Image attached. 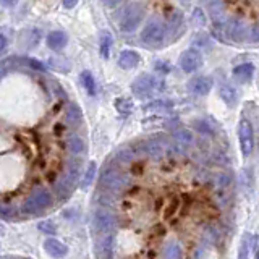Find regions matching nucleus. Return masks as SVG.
Instances as JSON below:
<instances>
[{
    "mask_svg": "<svg viewBox=\"0 0 259 259\" xmlns=\"http://www.w3.org/2000/svg\"><path fill=\"white\" fill-rule=\"evenodd\" d=\"M254 75V65L253 63H241L233 68V76L241 83H248Z\"/></svg>",
    "mask_w": 259,
    "mask_h": 259,
    "instance_id": "14",
    "label": "nucleus"
},
{
    "mask_svg": "<svg viewBox=\"0 0 259 259\" xmlns=\"http://www.w3.org/2000/svg\"><path fill=\"white\" fill-rule=\"evenodd\" d=\"M120 160H123V162H130L133 159V156H132V151H121V152H118V156H117Z\"/></svg>",
    "mask_w": 259,
    "mask_h": 259,
    "instance_id": "30",
    "label": "nucleus"
},
{
    "mask_svg": "<svg viewBox=\"0 0 259 259\" xmlns=\"http://www.w3.org/2000/svg\"><path fill=\"white\" fill-rule=\"evenodd\" d=\"M162 257L164 259H180L182 257V248L177 241H168L162 249Z\"/></svg>",
    "mask_w": 259,
    "mask_h": 259,
    "instance_id": "18",
    "label": "nucleus"
},
{
    "mask_svg": "<svg viewBox=\"0 0 259 259\" xmlns=\"http://www.w3.org/2000/svg\"><path fill=\"white\" fill-rule=\"evenodd\" d=\"M251 39H253L254 42H257V44H259V26H256L253 31H251Z\"/></svg>",
    "mask_w": 259,
    "mask_h": 259,
    "instance_id": "34",
    "label": "nucleus"
},
{
    "mask_svg": "<svg viewBox=\"0 0 259 259\" xmlns=\"http://www.w3.org/2000/svg\"><path fill=\"white\" fill-rule=\"evenodd\" d=\"M210 15H212V20H214L215 28L224 29L225 24H227V20H225L224 8L219 5V2H212V5H210Z\"/></svg>",
    "mask_w": 259,
    "mask_h": 259,
    "instance_id": "16",
    "label": "nucleus"
},
{
    "mask_svg": "<svg viewBox=\"0 0 259 259\" xmlns=\"http://www.w3.org/2000/svg\"><path fill=\"white\" fill-rule=\"evenodd\" d=\"M224 29L227 31V36H229L232 40H235V42H241V40H245V37H246L245 24H243L241 21H238V20L227 21Z\"/></svg>",
    "mask_w": 259,
    "mask_h": 259,
    "instance_id": "10",
    "label": "nucleus"
},
{
    "mask_svg": "<svg viewBox=\"0 0 259 259\" xmlns=\"http://www.w3.org/2000/svg\"><path fill=\"white\" fill-rule=\"evenodd\" d=\"M140 63V54L136 51H123L118 57V67L123 68V70H130V68H135L136 65Z\"/></svg>",
    "mask_w": 259,
    "mask_h": 259,
    "instance_id": "12",
    "label": "nucleus"
},
{
    "mask_svg": "<svg viewBox=\"0 0 259 259\" xmlns=\"http://www.w3.org/2000/svg\"><path fill=\"white\" fill-rule=\"evenodd\" d=\"M143 149H144V152H148L149 156H152V157H159V156H162V146H160L157 141H154V140L144 141V143H143Z\"/></svg>",
    "mask_w": 259,
    "mask_h": 259,
    "instance_id": "22",
    "label": "nucleus"
},
{
    "mask_svg": "<svg viewBox=\"0 0 259 259\" xmlns=\"http://www.w3.org/2000/svg\"><path fill=\"white\" fill-rule=\"evenodd\" d=\"M0 47H2V51H5V47H7V37H5V34L0 36Z\"/></svg>",
    "mask_w": 259,
    "mask_h": 259,
    "instance_id": "37",
    "label": "nucleus"
},
{
    "mask_svg": "<svg viewBox=\"0 0 259 259\" xmlns=\"http://www.w3.org/2000/svg\"><path fill=\"white\" fill-rule=\"evenodd\" d=\"M201 65H202V55L196 49H188V51H185L180 57V68L185 73L196 71L201 68Z\"/></svg>",
    "mask_w": 259,
    "mask_h": 259,
    "instance_id": "8",
    "label": "nucleus"
},
{
    "mask_svg": "<svg viewBox=\"0 0 259 259\" xmlns=\"http://www.w3.org/2000/svg\"><path fill=\"white\" fill-rule=\"evenodd\" d=\"M194 18H196V21H198V26H202V24L206 23V18L202 16V12L199 10V8L194 10Z\"/></svg>",
    "mask_w": 259,
    "mask_h": 259,
    "instance_id": "31",
    "label": "nucleus"
},
{
    "mask_svg": "<svg viewBox=\"0 0 259 259\" xmlns=\"http://www.w3.org/2000/svg\"><path fill=\"white\" fill-rule=\"evenodd\" d=\"M248 240L243 238V243H241V246H240V256L238 259H246L248 257Z\"/></svg>",
    "mask_w": 259,
    "mask_h": 259,
    "instance_id": "29",
    "label": "nucleus"
},
{
    "mask_svg": "<svg viewBox=\"0 0 259 259\" xmlns=\"http://www.w3.org/2000/svg\"><path fill=\"white\" fill-rule=\"evenodd\" d=\"M130 183V177L123 172H120L117 167H105L104 172L101 175L99 180V191L102 193H120L121 190H125Z\"/></svg>",
    "mask_w": 259,
    "mask_h": 259,
    "instance_id": "1",
    "label": "nucleus"
},
{
    "mask_svg": "<svg viewBox=\"0 0 259 259\" xmlns=\"http://www.w3.org/2000/svg\"><path fill=\"white\" fill-rule=\"evenodd\" d=\"M67 34L63 31H51L47 34V47L52 49V51H60L65 46H67Z\"/></svg>",
    "mask_w": 259,
    "mask_h": 259,
    "instance_id": "13",
    "label": "nucleus"
},
{
    "mask_svg": "<svg viewBox=\"0 0 259 259\" xmlns=\"http://www.w3.org/2000/svg\"><path fill=\"white\" fill-rule=\"evenodd\" d=\"M165 40V26L160 21H151L141 31V42L148 47L157 49Z\"/></svg>",
    "mask_w": 259,
    "mask_h": 259,
    "instance_id": "5",
    "label": "nucleus"
},
{
    "mask_svg": "<svg viewBox=\"0 0 259 259\" xmlns=\"http://www.w3.org/2000/svg\"><path fill=\"white\" fill-rule=\"evenodd\" d=\"M44 249L49 256H52L55 259H62L68 254V246L63 245V243L57 238H47L44 241Z\"/></svg>",
    "mask_w": 259,
    "mask_h": 259,
    "instance_id": "9",
    "label": "nucleus"
},
{
    "mask_svg": "<svg viewBox=\"0 0 259 259\" xmlns=\"http://www.w3.org/2000/svg\"><path fill=\"white\" fill-rule=\"evenodd\" d=\"M67 121L70 125H75L78 126L81 123V120H83V113H81V109H79V105L78 104H68V107H67Z\"/></svg>",
    "mask_w": 259,
    "mask_h": 259,
    "instance_id": "17",
    "label": "nucleus"
},
{
    "mask_svg": "<svg viewBox=\"0 0 259 259\" xmlns=\"http://www.w3.org/2000/svg\"><path fill=\"white\" fill-rule=\"evenodd\" d=\"M188 89L196 96H206L212 89V79L209 76H198L193 78L188 83Z\"/></svg>",
    "mask_w": 259,
    "mask_h": 259,
    "instance_id": "11",
    "label": "nucleus"
},
{
    "mask_svg": "<svg viewBox=\"0 0 259 259\" xmlns=\"http://www.w3.org/2000/svg\"><path fill=\"white\" fill-rule=\"evenodd\" d=\"M67 146H68V149H70V152L73 154V156H79V154H83L84 149H86L83 138H79L76 135H73V136L68 138Z\"/></svg>",
    "mask_w": 259,
    "mask_h": 259,
    "instance_id": "19",
    "label": "nucleus"
},
{
    "mask_svg": "<svg viewBox=\"0 0 259 259\" xmlns=\"http://www.w3.org/2000/svg\"><path fill=\"white\" fill-rule=\"evenodd\" d=\"M144 16V8L141 4H132L128 5L123 13H121V18H120V29L123 32H133L138 29V26H140V23L143 20Z\"/></svg>",
    "mask_w": 259,
    "mask_h": 259,
    "instance_id": "4",
    "label": "nucleus"
},
{
    "mask_svg": "<svg viewBox=\"0 0 259 259\" xmlns=\"http://www.w3.org/2000/svg\"><path fill=\"white\" fill-rule=\"evenodd\" d=\"M81 83H83V86H84V89H86V93L89 94V96H96V81H94V76L91 75V71H88V70H84V71H81Z\"/></svg>",
    "mask_w": 259,
    "mask_h": 259,
    "instance_id": "20",
    "label": "nucleus"
},
{
    "mask_svg": "<svg viewBox=\"0 0 259 259\" xmlns=\"http://www.w3.org/2000/svg\"><path fill=\"white\" fill-rule=\"evenodd\" d=\"M182 2H190V0H182Z\"/></svg>",
    "mask_w": 259,
    "mask_h": 259,
    "instance_id": "39",
    "label": "nucleus"
},
{
    "mask_svg": "<svg viewBox=\"0 0 259 259\" xmlns=\"http://www.w3.org/2000/svg\"><path fill=\"white\" fill-rule=\"evenodd\" d=\"M168 105H172L170 102H165V101H156V102H151L146 105V109L148 110H160V109H167Z\"/></svg>",
    "mask_w": 259,
    "mask_h": 259,
    "instance_id": "27",
    "label": "nucleus"
},
{
    "mask_svg": "<svg viewBox=\"0 0 259 259\" xmlns=\"http://www.w3.org/2000/svg\"><path fill=\"white\" fill-rule=\"evenodd\" d=\"M162 88H164L162 81L156 79L152 75H141L140 78H136L135 83L132 84V91L138 99H148L154 93L160 91Z\"/></svg>",
    "mask_w": 259,
    "mask_h": 259,
    "instance_id": "3",
    "label": "nucleus"
},
{
    "mask_svg": "<svg viewBox=\"0 0 259 259\" xmlns=\"http://www.w3.org/2000/svg\"><path fill=\"white\" fill-rule=\"evenodd\" d=\"M16 4H18V0H2V5L4 7H8V8L15 7Z\"/></svg>",
    "mask_w": 259,
    "mask_h": 259,
    "instance_id": "36",
    "label": "nucleus"
},
{
    "mask_svg": "<svg viewBox=\"0 0 259 259\" xmlns=\"http://www.w3.org/2000/svg\"><path fill=\"white\" fill-rule=\"evenodd\" d=\"M102 4L105 5V7H117L118 4H121V0H102Z\"/></svg>",
    "mask_w": 259,
    "mask_h": 259,
    "instance_id": "32",
    "label": "nucleus"
},
{
    "mask_svg": "<svg viewBox=\"0 0 259 259\" xmlns=\"http://www.w3.org/2000/svg\"><path fill=\"white\" fill-rule=\"evenodd\" d=\"M12 214H13V209H8V207L4 204V206H2V215H4L5 219H8Z\"/></svg>",
    "mask_w": 259,
    "mask_h": 259,
    "instance_id": "35",
    "label": "nucleus"
},
{
    "mask_svg": "<svg viewBox=\"0 0 259 259\" xmlns=\"http://www.w3.org/2000/svg\"><path fill=\"white\" fill-rule=\"evenodd\" d=\"M115 222H117V219H115V215H113V212H110L109 209H105V207L96 209L94 217H93L94 233H101V235L112 233V230L115 229Z\"/></svg>",
    "mask_w": 259,
    "mask_h": 259,
    "instance_id": "6",
    "label": "nucleus"
},
{
    "mask_svg": "<svg viewBox=\"0 0 259 259\" xmlns=\"http://www.w3.org/2000/svg\"><path fill=\"white\" fill-rule=\"evenodd\" d=\"M21 63H26L28 67H31L32 70H39V71H46V65L42 62H39L36 59H20Z\"/></svg>",
    "mask_w": 259,
    "mask_h": 259,
    "instance_id": "26",
    "label": "nucleus"
},
{
    "mask_svg": "<svg viewBox=\"0 0 259 259\" xmlns=\"http://www.w3.org/2000/svg\"><path fill=\"white\" fill-rule=\"evenodd\" d=\"M238 141H240V149L245 157H248L254 148V136H253V126L246 120L241 118L238 123Z\"/></svg>",
    "mask_w": 259,
    "mask_h": 259,
    "instance_id": "7",
    "label": "nucleus"
},
{
    "mask_svg": "<svg viewBox=\"0 0 259 259\" xmlns=\"http://www.w3.org/2000/svg\"><path fill=\"white\" fill-rule=\"evenodd\" d=\"M175 140H177V143L180 144V146H185V148H188V146H191L193 144V133L190 132V130H185V128H182V130H178V132L175 133Z\"/></svg>",
    "mask_w": 259,
    "mask_h": 259,
    "instance_id": "21",
    "label": "nucleus"
},
{
    "mask_svg": "<svg viewBox=\"0 0 259 259\" xmlns=\"http://www.w3.org/2000/svg\"><path fill=\"white\" fill-rule=\"evenodd\" d=\"M76 4H78V0H62V5L65 8H73Z\"/></svg>",
    "mask_w": 259,
    "mask_h": 259,
    "instance_id": "33",
    "label": "nucleus"
},
{
    "mask_svg": "<svg viewBox=\"0 0 259 259\" xmlns=\"http://www.w3.org/2000/svg\"><path fill=\"white\" fill-rule=\"evenodd\" d=\"M219 94H221V99L229 105V107H235L238 102V93L237 89L232 88L230 84H222L219 89Z\"/></svg>",
    "mask_w": 259,
    "mask_h": 259,
    "instance_id": "15",
    "label": "nucleus"
},
{
    "mask_svg": "<svg viewBox=\"0 0 259 259\" xmlns=\"http://www.w3.org/2000/svg\"><path fill=\"white\" fill-rule=\"evenodd\" d=\"M96 162H89V165L86 168V174L83 177V182H81V190H88L89 185H91V182L94 180V175H96Z\"/></svg>",
    "mask_w": 259,
    "mask_h": 259,
    "instance_id": "23",
    "label": "nucleus"
},
{
    "mask_svg": "<svg viewBox=\"0 0 259 259\" xmlns=\"http://www.w3.org/2000/svg\"><path fill=\"white\" fill-rule=\"evenodd\" d=\"M39 229L42 230V232H46V233H55V227L51 222H40Z\"/></svg>",
    "mask_w": 259,
    "mask_h": 259,
    "instance_id": "28",
    "label": "nucleus"
},
{
    "mask_svg": "<svg viewBox=\"0 0 259 259\" xmlns=\"http://www.w3.org/2000/svg\"><path fill=\"white\" fill-rule=\"evenodd\" d=\"M51 204H52V196L47 190H44V188L32 190L29 196L24 199V202L21 204V212L28 217L37 215L42 212V210H46Z\"/></svg>",
    "mask_w": 259,
    "mask_h": 259,
    "instance_id": "2",
    "label": "nucleus"
},
{
    "mask_svg": "<svg viewBox=\"0 0 259 259\" xmlns=\"http://www.w3.org/2000/svg\"><path fill=\"white\" fill-rule=\"evenodd\" d=\"M110 47H112V36L105 32L101 40V55L104 59H109L110 57Z\"/></svg>",
    "mask_w": 259,
    "mask_h": 259,
    "instance_id": "25",
    "label": "nucleus"
},
{
    "mask_svg": "<svg viewBox=\"0 0 259 259\" xmlns=\"http://www.w3.org/2000/svg\"><path fill=\"white\" fill-rule=\"evenodd\" d=\"M113 105L117 107V110L120 113H123V115H126V113H132L133 110V102L130 99H125V97H118V99H115V102H113Z\"/></svg>",
    "mask_w": 259,
    "mask_h": 259,
    "instance_id": "24",
    "label": "nucleus"
},
{
    "mask_svg": "<svg viewBox=\"0 0 259 259\" xmlns=\"http://www.w3.org/2000/svg\"><path fill=\"white\" fill-rule=\"evenodd\" d=\"M254 257H256V259H259V245L256 246V254H254Z\"/></svg>",
    "mask_w": 259,
    "mask_h": 259,
    "instance_id": "38",
    "label": "nucleus"
}]
</instances>
